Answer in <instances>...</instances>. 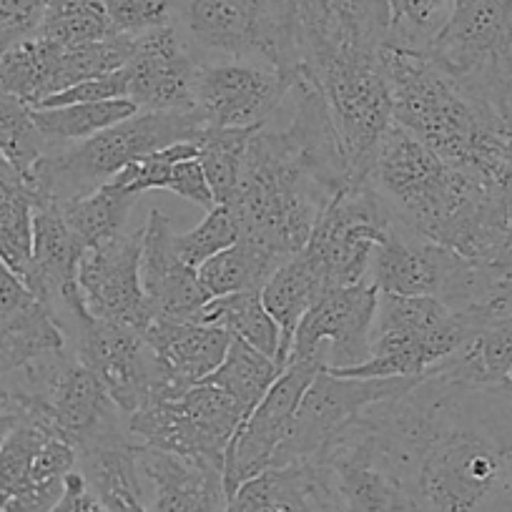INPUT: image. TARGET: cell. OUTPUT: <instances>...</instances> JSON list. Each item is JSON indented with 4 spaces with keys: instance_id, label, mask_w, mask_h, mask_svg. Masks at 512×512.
<instances>
[{
    "instance_id": "1f68e13d",
    "label": "cell",
    "mask_w": 512,
    "mask_h": 512,
    "mask_svg": "<svg viewBox=\"0 0 512 512\" xmlns=\"http://www.w3.org/2000/svg\"><path fill=\"white\" fill-rule=\"evenodd\" d=\"M256 128H201L194 139L216 204H226L236 191L246 144Z\"/></svg>"
},
{
    "instance_id": "7402d4cb",
    "label": "cell",
    "mask_w": 512,
    "mask_h": 512,
    "mask_svg": "<svg viewBox=\"0 0 512 512\" xmlns=\"http://www.w3.org/2000/svg\"><path fill=\"white\" fill-rule=\"evenodd\" d=\"M139 465L151 485V512H226L229 507L221 470L144 445Z\"/></svg>"
},
{
    "instance_id": "bcb514c9",
    "label": "cell",
    "mask_w": 512,
    "mask_h": 512,
    "mask_svg": "<svg viewBox=\"0 0 512 512\" xmlns=\"http://www.w3.org/2000/svg\"><path fill=\"white\" fill-rule=\"evenodd\" d=\"M68 512H111L96 495H91L83 482L81 472L76 470V487H73L71 505H68Z\"/></svg>"
},
{
    "instance_id": "8fae6325",
    "label": "cell",
    "mask_w": 512,
    "mask_h": 512,
    "mask_svg": "<svg viewBox=\"0 0 512 512\" xmlns=\"http://www.w3.org/2000/svg\"><path fill=\"white\" fill-rule=\"evenodd\" d=\"M395 214L372 184L359 181L339 191L319 216L304 254L329 287H349L367 279L374 246L384 239Z\"/></svg>"
},
{
    "instance_id": "8992f818",
    "label": "cell",
    "mask_w": 512,
    "mask_h": 512,
    "mask_svg": "<svg viewBox=\"0 0 512 512\" xmlns=\"http://www.w3.org/2000/svg\"><path fill=\"white\" fill-rule=\"evenodd\" d=\"M176 28L201 63L254 61L302 76L289 0H176Z\"/></svg>"
},
{
    "instance_id": "7bdbcfd3",
    "label": "cell",
    "mask_w": 512,
    "mask_h": 512,
    "mask_svg": "<svg viewBox=\"0 0 512 512\" xmlns=\"http://www.w3.org/2000/svg\"><path fill=\"white\" fill-rule=\"evenodd\" d=\"M166 191H171V194L191 201V204L201 206L204 211L214 209L216 206L214 194H211V186H209V181H206L204 166H201L199 156L181 159L179 164L174 166V174H171L169 189Z\"/></svg>"
},
{
    "instance_id": "8d00e7d4",
    "label": "cell",
    "mask_w": 512,
    "mask_h": 512,
    "mask_svg": "<svg viewBox=\"0 0 512 512\" xmlns=\"http://www.w3.org/2000/svg\"><path fill=\"white\" fill-rule=\"evenodd\" d=\"M191 156H199V146L196 141H179V144H171L166 149L151 151V154L139 156L136 161L126 166L121 174L113 176L108 184L118 186L121 191L131 196H139L144 191L154 189H169L171 174H174V166L181 159H191Z\"/></svg>"
},
{
    "instance_id": "30bf717a",
    "label": "cell",
    "mask_w": 512,
    "mask_h": 512,
    "mask_svg": "<svg viewBox=\"0 0 512 512\" xmlns=\"http://www.w3.org/2000/svg\"><path fill=\"white\" fill-rule=\"evenodd\" d=\"M307 462L314 465L337 512H420L412 485L362 415Z\"/></svg>"
},
{
    "instance_id": "60d3db41",
    "label": "cell",
    "mask_w": 512,
    "mask_h": 512,
    "mask_svg": "<svg viewBox=\"0 0 512 512\" xmlns=\"http://www.w3.org/2000/svg\"><path fill=\"white\" fill-rule=\"evenodd\" d=\"M48 0H0V56L41 26Z\"/></svg>"
},
{
    "instance_id": "4dcf8cb0",
    "label": "cell",
    "mask_w": 512,
    "mask_h": 512,
    "mask_svg": "<svg viewBox=\"0 0 512 512\" xmlns=\"http://www.w3.org/2000/svg\"><path fill=\"white\" fill-rule=\"evenodd\" d=\"M136 196L126 194L118 186L106 184L78 199L63 201L61 214L68 229L78 236L83 246H96L111 236L121 234L128 219V211L134 206Z\"/></svg>"
},
{
    "instance_id": "d6a6232c",
    "label": "cell",
    "mask_w": 512,
    "mask_h": 512,
    "mask_svg": "<svg viewBox=\"0 0 512 512\" xmlns=\"http://www.w3.org/2000/svg\"><path fill=\"white\" fill-rule=\"evenodd\" d=\"M51 146L33 121L31 106L0 91V154L6 156L23 186H28L38 161L51 151Z\"/></svg>"
},
{
    "instance_id": "484cf974",
    "label": "cell",
    "mask_w": 512,
    "mask_h": 512,
    "mask_svg": "<svg viewBox=\"0 0 512 512\" xmlns=\"http://www.w3.org/2000/svg\"><path fill=\"white\" fill-rule=\"evenodd\" d=\"M282 264V259L272 251L262 249L254 241L239 239L206 259L196 274L206 297L216 299L236 292H262L264 284Z\"/></svg>"
},
{
    "instance_id": "ab89813d",
    "label": "cell",
    "mask_w": 512,
    "mask_h": 512,
    "mask_svg": "<svg viewBox=\"0 0 512 512\" xmlns=\"http://www.w3.org/2000/svg\"><path fill=\"white\" fill-rule=\"evenodd\" d=\"M118 36H141L176 23V0H103Z\"/></svg>"
},
{
    "instance_id": "e0dca14e",
    "label": "cell",
    "mask_w": 512,
    "mask_h": 512,
    "mask_svg": "<svg viewBox=\"0 0 512 512\" xmlns=\"http://www.w3.org/2000/svg\"><path fill=\"white\" fill-rule=\"evenodd\" d=\"M319 369L302 359H289L277 382L259 400V405L246 415L226 450L224 487L226 495H234L246 480L272 470L274 455L289 430L299 400L317 377Z\"/></svg>"
},
{
    "instance_id": "cb8c5ba5",
    "label": "cell",
    "mask_w": 512,
    "mask_h": 512,
    "mask_svg": "<svg viewBox=\"0 0 512 512\" xmlns=\"http://www.w3.org/2000/svg\"><path fill=\"white\" fill-rule=\"evenodd\" d=\"M435 369L470 387H507L512 379V312L477 327Z\"/></svg>"
},
{
    "instance_id": "5b68a950",
    "label": "cell",
    "mask_w": 512,
    "mask_h": 512,
    "mask_svg": "<svg viewBox=\"0 0 512 512\" xmlns=\"http://www.w3.org/2000/svg\"><path fill=\"white\" fill-rule=\"evenodd\" d=\"M201 128L196 111H139L76 144H53L38 161L26 189L36 204L78 199L106 186L139 156L179 141H194Z\"/></svg>"
},
{
    "instance_id": "f35d334b",
    "label": "cell",
    "mask_w": 512,
    "mask_h": 512,
    "mask_svg": "<svg viewBox=\"0 0 512 512\" xmlns=\"http://www.w3.org/2000/svg\"><path fill=\"white\" fill-rule=\"evenodd\" d=\"M48 437H56L46 430V427L36 425L31 420L18 422L16 430L8 435V440L0 447V492L3 495H13L21 490L28 480L33 460L46 445Z\"/></svg>"
},
{
    "instance_id": "74e56055",
    "label": "cell",
    "mask_w": 512,
    "mask_h": 512,
    "mask_svg": "<svg viewBox=\"0 0 512 512\" xmlns=\"http://www.w3.org/2000/svg\"><path fill=\"white\" fill-rule=\"evenodd\" d=\"M234 241H239V226H236L234 214L226 204H216L214 209L206 211L204 221L196 229L174 236L176 254L191 269H199L206 259L224 251Z\"/></svg>"
},
{
    "instance_id": "52a82bcc",
    "label": "cell",
    "mask_w": 512,
    "mask_h": 512,
    "mask_svg": "<svg viewBox=\"0 0 512 512\" xmlns=\"http://www.w3.org/2000/svg\"><path fill=\"white\" fill-rule=\"evenodd\" d=\"M425 53L490 103L512 134V0H452Z\"/></svg>"
},
{
    "instance_id": "83f0119b",
    "label": "cell",
    "mask_w": 512,
    "mask_h": 512,
    "mask_svg": "<svg viewBox=\"0 0 512 512\" xmlns=\"http://www.w3.org/2000/svg\"><path fill=\"white\" fill-rule=\"evenodd\" d=\"M199 322L226 329L231 337L251 344L279 364L282 334H279V324L264 307L262 292H236L209 299L201 309Z\"/></svg>"
},
{
    "instance_id": "7dc6e473",
    "label": "cell",
    "mask_w": 512,
    "mask_h": 512,
    "mask_svg": "<svg viewBox=\"0 0 512 512\" xmlns=\"http://www.w3.org/2000/svg\"><path fill=\"white\" fill-rule=\"evenodd\" d=\"M497 259H510L512 262V176L505 184V236H502V251Z\"/></svg>"
},
{
    "instance_id": "d4e9b609",
    "label": "cell",
    "mask_w": 512,
    "mask_h": 512,
    "mask_svg": "<svg viewBox=\"0 0 512 512\" xmlns=\"http://www.w3.org/2000/svg\"><path fill=\"white\" fill-rule=\"evenodd\" d=\"M61 46L48 38H23L0 56V91L38 108L56 93V73Z\"/></svg>"
},
{
    "instance_id": "d590c367",
    "label": "cell",
    "mask_w": 512,
    "mask_h": 512,
    "mask_svg": "<svg viewBox=\"0 0 512 512\" xmlns=\"http://www.w3.org/2000/svg\"><path fill=\"white\" fill-rule=\"evenodd\" d=\"M452 0H387L392 16L390 38L384 46L427 51L445 23Z\"/></svg>"
},
{
    "instance_id": "f907efd6",
    "label": "cell",
    "mask_w": 512,
    "mask_h": 512,
    "mask_svg": "<svg viewBox=\"0 0 512 512\" xmlns=\"http://www.w3.org/2000/svg\"><path fill=\"white\" fill-rule=\"evenodd\" d=\"M507 465H510V477H512V447L507 450Z\"/></svg>"
},
{
    "instance_id": "6da1fadb",
    "label": "cell",
    "mask_w": 512,
    "mask_h": 512,
    "mask_svg": "<svg viewBox=\"0 0 512 512\" xmlns=\"http://www.w3.org/2000/svg\"><path fill=\"white\" fill-rule=\"evenodd\" d=\"M415 390L422 427L412 492L420 512H512L510 387H470L432 369Z\"/></svg>"
},
{
    "instance_id": "ffe728a7",
    "label": "cell",
    "mask_w": 512,
    "mask_h": 512,
    "mask_svg": "<svg viewBox=\"0 0 512 512\" xmlns=\"http://www.w3.org/2000/svg\"><path fill=\"white\" fill-rule=\"evenodd\" d=\"M144 249H141V284L149 299L151 319H179L194 322L209 302L196 269L176 254L174 224L154 209L146 219Z\"/></svg>"
},
{
    "instance_id": "f6af8a7d",
    "label": "cell",
    "mask_w": 512,
    "mask_h": 512,
    "mask_svg": "<svg viewBox=\"0 0 512 512\" xmlns=\"http://www.w3.org/2000/svg\"><path fill=\"white\" fill-rule=\"evenodd\" d=\"M21 420H23L21 405H18V400L11 395V392L0 384V447H3V442L8 440V435L16 430Z\"/></svg>"
},
{
    "instance_id": "836d02e7",
    "label": "cell",
    "mask_w": 512,
    "mask_h": 512,
    "mask_svg": "<svg viewBox=\"0 0 512 512\" xmlns=\"http://www.w3.org/2000/svg\"><path fill=\"white\" fill-rule=\"evenodd\" d=\"M36 33L63 48L118 36L103 0H48Z\"/></svg>"
},
{
    "instance_id": "9a60e30c",
    "label": "cell",
    "mask_w": 512,
    "mask_h": 512,
    "mask_svg": "<svg viewBox=\"0 0 512 512\" xmlns=\"http://www.w3.org/2000/svg\"><path fill=\"white\" fill-rule=\"evenodd\" d=\"M294 78L254 61L201 63L194 111L204 128H254L282 108Z\"/></svg>"
},
{
    "instance_id": "4316f807",
    "label": "cell",
    "mask_w": 512,
    "mask_h": 512,
    "mask_svg": "<svg viewBox=\"0 0 512 512\" xmlns=\"http://www.w3.org/2000/svg\"><path fill=\"white\" fill-rule=\"evenodd\" d=\"M61 349H71L66 332L51 309L36 299L0 327V379Z\"/></svg>"
},
{
    "instance_id": "e575fe53",
    "label": "cell",
    "mask_w": 512,
    "mask_h": 512,
    "mask_svg": "<svg viewBox=\"0 0 512 512\" xmlns=\"http://www.w3.org/2000/svg\"><path fill=\"white\" fill-rule=\"evenodd\" d=\"M36 201L23 184L0 176V262L23 277L33 256Z\"/></svg>"
},
{
    "instance_id": "7c38bea8",
    "label": "cell",
    "mask_w": 512,
    "mask_h": 512,
    "mask_svg": "<svg viewBox=\"0 0 512 512\" xmlns=\"http://www.w3.org/2000/svg\"><path fill=\"white\" fill-rule=\"evenodd\" d=\"M420 377L359 379L339 377L332 372H317L307 392L299 400L289 430L274 455V465L289 467L317 457L354 417L362 415L369 405L402 395Z\"/></svg>"
},
{
    "instance_id": "3957f363",
    "label": "cell",
    "mask_w": 512,
    "mask_h": 512,
    "mask_svg": "<svg viewBox=\"0 0 512 512\" xmlns=\"http://www.w3.org/2000/svg\"><path fill=\"white\" fill-rule=\"evenodd\" d=\"M392 121L450 166L505 186L512 176V134L495 108L467 91L425 51L382 46Z\"/></svg>"
},
{
    "instance_id": "d6986e66",
    "label": "cell",
    "mask_w": 512,
    "mask_h": 512,
    "mask_svg": "<svg viewBox=\"0 0 512 512\" xmlns=\"http://www.w3.org/2000/svg\"><path fill=\"white\" fill-rule=\"evenodd\" d=\"M144 337L154 352L159 369L156 400H174L194 384L204 382L221 364L229 349L231 334L216 324L179 322V319H151Z\"/></svg>"
},
{
    "instance_id": "9c48e42d",
    "label": "cell",
    "mask_w": 512,
    "mask_h": 512,
    "mask_svg": "<svg viewBox=\"0 0 512 512\" xmlns=\"http://www.w3.org/2000/svg\"><path fill=\"white\" fill-rule=\"evenodd\" d=\"M126 420L131 435L144 447L174 452L224 472L226 450L246 412L221 387L199 382L174 400H151Z\"/></svg>"
},
{
    "instance_id": "b9f144b4",
    "label": "cell",
    "mask_w": 512,
    "mask_h": 512,
    "mask_svg": "<svg viewBox=\"0 0 512 512\" xmlns=\"http://www.w3.org/2000/svg\"><path fill=\"white\" fill-rule=\"evenodd\" d=\"M111 98H128L126 68H118V71L106 73V76H96V78H88V81L76 83V86L46 98L38 108L73 106V103H98V101H111Z\"/></svg>"
},
{
    "instance_id": "c3c4849f",
    "label": "cell",
    "mask_w": 512,
    "mask_h": 512,
    "mask_svg": "<svg viewBox=\"0 0 512 512\" xmlns=\"http://www.w3.org/2000/svg\"><path fill=\"white\" fill-rule=\"evenodd\" d=\"M73 487H76V470L66 477V492H63L61 502H58L51 512H68V505H71V497H73Z\"/></svg>"
},
{
    "instance_id": "44dd1931",
    "label": "cell",
    "mask_w": 512,
    "mask_h": 512,
    "mask_svg": "<svg viewBox=\"0 0 512 512\" xmlns=\"http://www.w3.org/2000/svg\"><path fill=\"white\" fill-rule=\"evenodd\" d=\"M460 254L425 239L402 221H392L374 246L369 274L379 292L400 297H437Z\"/></svg>"
},
{
    "instance_id": "ac0fdd59",
    "label": "cell",
    "mask_w": 512,
    "mask_h": 512,
    "mask_svg": "<svg viewBox=\"0 0 512 512\" xmlns=\"http://www.w3.org/2000/svg\"><path fill=\"white\" fill-rule=\"evenodd\" d=\"M123 68L128 76V98L139 111H194L201 61L176 23L136 36L134 51Z\"/></svg>"
},
{
    "instance_id": "f546056e",
    "label": "cell",
    "mask_w": 512,
    "mask_h": 512,
    "mask_svg": "<svg viewBox=\"0 0 512 512\" xmlns=\"http://www.w3.org/2000/svg\"><path fill=\"white\" fill-rule=\"evenodd\" d=\"M284 367H279L272 357L254 349L251 344L241 342V339L231 337L226 357L221 359L219 367L204 379V382L216 384L226 395L234 397L244 412L249 415L259 400L267 395V390L277 382Z\"/></svg>"
},
{
    "instance_id": "ee69618b",
    "label": "cell",
    "mask_w": 512,
    "mask_h": 512,
    "mask_svg": "<svg viewBox=\"0 0 512 512\" xmlns=\"http://www.w3.org/2000/svg\"><path fill=\"white\" fill-rule=\"evenodd\" d=\"M33 302H36V297L23 284V279L0 262V327Z\"/></svg>"
},
{
    "instance_id": "603a6c76",
    "label": "cell",
    "mask_w": 512,
    "mask_h": 512,
    "mask_svg": "<svg viewBox=\"0 0 512 512\" xmlns=\"http://www.w3.org/2000/svg\"><path fill=\"white\" fill-rule=\"evenodd\" d=\"M327 289L332 287L324 282L319 267L304 251L287 259L264 284L262 302L274 317V322L279 324V334H282V347H279V364L282 367L292 352L294 332H297L299 322L322 299Z\"/></svg>"
},
{
    "instance_id": "4fadbf2b",
    "label": "cell",
    "mask_w": 512,
    "mask_h": 512,
    "mask_svg": "<svg viewBox=\"0 0 512 512\" xmlns=\"http://www.w3.org/2000/svg\"><path fill=\"white\" fill-rule=\"evenodd\" d=\"M377 299L379 289L369 277L327 289L299 322L289 359L314 364L319 372H342L367 362Z\"/></svg>"
},
{
    "instance_id": "5bb4252c",
    "label": "cell",
    "mask_w": 512,
    "mask_h": 512,
    "mask_svg": "<svg viewBox=\"0 0 512 512\" xmlns=\"http://www.w3.org/2000/svg\"><path fill=\"white\" fill-rule=\"evenodd\" d=\"M68 347L86 364L123 415H134L159 395V369L144 332L118 322L86 319L68 337Z\"/></svg>"
},
{
    "instance_id": "2e32d148",
    "label": "cell",
    "mask_w": 512,
    "mask_h": 512,
    "mask_svg": "<svg viewBox=\"0 0 512 512\" xmlns=\"http://www.w3.org/2000/svg\"><path fill=\"white\" fill-rule=\"evenodd\" d=\"M141 249L144 229L116 234L83 251L78 289L93 319L128 324L139 332L149 327L151 309L141 284Z\"/></svg>"
},
{
    "instance_id": "816d5d0a",
    "label": "cell",
    "mask_w": 512,
    "mask_h": 512,
    "mask_svg": "<svg viewBox=\"0 0 512 512\" xmlns=\"http://www.w3.org/2000/svg\"><path fill=\"white\" fill-rule=\"evenodd\" d=\"M6 497L8 495H3V492H0V512H3V507H6Z\"/></svg>"
},
{
    "instance_id": "f5cc1de1",
    "label": "cell",
    "mask_w": 512,
    "mask_h": 512,
    "mask_svg": "<svg viewBox=\"0 0 512 512\" xmlns=\"http://www.w3.org/2000/svg\"><path fill=\"white\" fill-rule=\"evenodd\" d=\"M507 387H510V390H512V379H510V384H507Z\"/></svg>"
},
{
    "instance_id": "681fc988",
    "label": "cell",
    "mask_w": 512,
    "mask_h": 512,
    "mask_svg": "<svg viewBox=\"0 0 512 512\" xmlns=\"http://www.w3.org/2000/svg\"><path fill=\"white\" fill-rule=\"evenodd\" d=\"M0 176H3V179H8V181H16V184H23V181L18 179L16 171L11 169V164H8L6 156H3V154H0Z\"/></svg>"
},
{
    "instance_id": "7a4b0ae2",
    "label": "cell",
    "mask_w": 512,
    "mask_h": 512,
    "mask_svg": "<svg viewBox=\"0 0 512 512\" xmlns=\"http://www.w3.org/2000/svg\"><path fill=\"white\" fill-rule=\"evenodd\" d=\"M369 184L397 221L467 256L497 259L505 236V186L450 166L392 121L379 141Z\"/></svg>"
},
{
    "instance_id": "f1b7e54d",
    "label": "cell",
    "mask_w": 512,
    "mask_h": 512,
    "mask_svg": "<svg viewBox=\"0 0 512 512\" xmlns=\"http://www.w3.org/2000/svg\"><path fill=\"white\" fill-rule=\"evenodd\" d=\"M31 111L38 131L51 144L61 146L76 144V141L98 134L103 128L126 121L134 113H139V106L131 98H111V101L73 103V106L58 108H31Z\"/></svg>"
},
{
    "instance_id": "ba28073f",
    "label": "cell",
    "mask_w": 512,
    "mask_h": 512,
    "mask_svg": "<svg viewBox=\"0 0 512 512\" xmlns=\"http://www.w3.org/2000/svg\"><path fill=\"white\" fill-rule=\"evenodd\" d=\"M472 324L452 314L437 297H400L379 292L369 359L342 369L339 377H422L462 347Z\"/></svg>"
},
{
    "instance_id": "277c9868",
    "label": "cell",
    "mask_w": 512,
    "mask_h": 512,
    "mask_svg": "<svg viewBox=\"0 0 512 512\" xmlns=\"http://www.w3.org/2000/svg\"><path fill=\"white\" fill-rule=\"evenodd\" d=\"M332 199L287 123L274 126L269 118L246 144L239 184L226 206L239 226V239L287 262L307 246Z\"/></svg>"
}]
</instances>
